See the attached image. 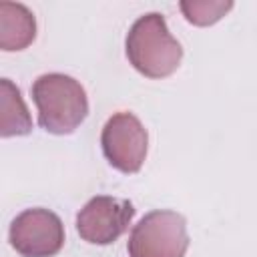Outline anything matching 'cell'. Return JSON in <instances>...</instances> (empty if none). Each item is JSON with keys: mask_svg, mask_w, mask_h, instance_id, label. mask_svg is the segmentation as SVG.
Returning a JSON list of instances; mask_svg holds the SVG:
<instances>
[{"mask_svg": "<svg viewBox=\"0 0 257 257\" xmlns=\"http://www.w3.org/2000/svg\"><path fill=\"white\" fill-rule=\"evenodd\" d=\"M124 50L133 68L147 78L171 76L183 58L181 42L169 32L167 20L159 12L143 14L133 22Z\"/></svg>", "mask_w": 257, "mask_h": 257, "instance_id": "1", "label": "cell"}, {"mask_svg": "<svg viewBox=\"0 0 257 257\" xmlns=\"http://www.w3.org/2000/svg\"><path fill=\"white\" fill-rule=\"evenodd\" d=\"M32 100L38 108V124L50 135L74 133L88 114L84 86L62 72H48L34 80Z\"/></svg>", "mask_w": 257, "mask_h": 257, "instance_id": "2", "label": "cell"}, {"mask_svg": "<svg viewBox=\"0 0 257 257\" xmlns=\"http://www.w3.org/2000/svg\"><path fill=\"white\" fill-rule=\"evenodd\" d=\"M189 249L187 221L171 209L147 213L131 231L128 257H185Z\"/></svg>", "mask_w": 257, "mask_h": 257, "instance_id": "3", "label": "cell"}, {"mask_svg": "<svg viewBox=\"0 0 257 257\" xmlns=\"http://www.w3.org/2000/svg\"><path fill=\"white\" fill-rule=\"evenodd\" d=\"M102 155L110 167L124 175L139 173L149 151V135L139 116L128 110L114 112L100 133Z\"/></svg>", "mask_w": 257, "mask_h": 257, "instance_id": "4", "label": "cell"}, {"mask_svg": "<svg viewBox=\"0 0 257 257\" xmlns=\"http://www.w3.org/2000/svg\"><path fill=\"white\" fill-rule=\"evenodd\" d=\"M8 241L22 257H54L64 245V225L50 209H24L10 223Z\"/></svg>", "mask_w": 257, "mask_h": 257, "instance_id": "5", "label": "cell"}, {"mask_svg": "<svg viewBox=\"0 0 257 257\" xmlns=\"http://www.w3.org/2000/svg\"><path fill=\"white\" fill-rule=\"evenodd\" d=\"M135 207L128 199L96 195L76 215V231L90 245L114 243L131 225Z\"/></svg>", "mask_w": 257, "mask_h": 257, "instance_id": "6", "label": "cell"}, {"mask_svg": "<svg viewBox=\"0 0 257 257\" xmlns=\"http://www.w3.org/2000/svg\"><path fill=\"white\" fill-rule=\"evenodd\" d=\"M36 38L34 14L18 2H0V48L4 52L24 50Z\"/></svg>", "mask_w": 257, "mask_h": 257, "instance_id": "7", "label": "cell"}, {"mask_svg": "<svg viewBox=\"0 0 257 257\" xmlns=\"http://www.w3.org/2000/svg\"><path fill=\"white\" fill-rule=\"evenodd\" d=\"M32 131V116L20 94V88L10 80H0V135L22 137Z\"/></svg>", "mask_w": 257, "mask_h": 257, "instance_id": "8", "label": "cell"}, {"mask_svg": "<svg viewBox=\"0 0 257 257\" xmlns=\"http://www.w3.org/2000/svg\"><path fill=\"white\" fill-rule=\"evenodd\" d=\"M179 8L187 22L195 26H211L219 22L231 8V0H181Z\"/></svg>", "mask_w": 257, "mask_h": 257, "instance_id": "9", "label": "cell"}]
</instances>
